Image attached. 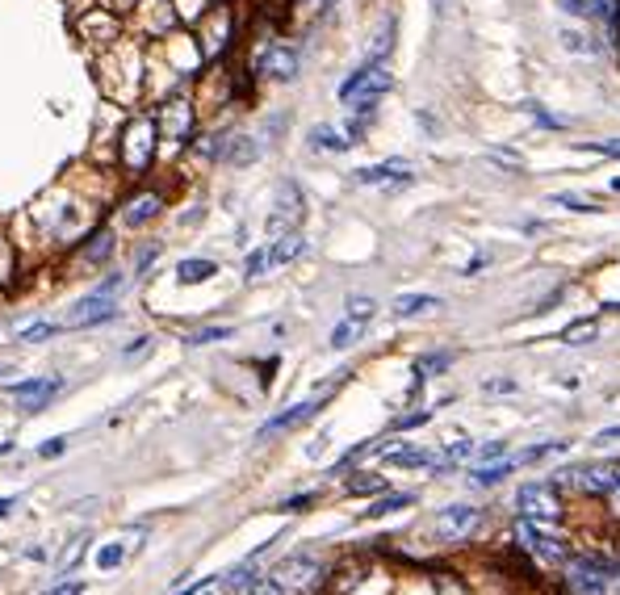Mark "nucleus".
I'll return each instance as SVG.
<instances>
[{"label":"nucleus","instance_id":"393cba45","mask_svg":"<svg viewBox=\"0 0 620 595\" xmlns=\"http://www.w3.org/2000/svg\"><path fill=\"white\" fill-rule=\"evenodd\" d=\"M110 252H113V236H110V231H101V236L88 239V248H84V260H88V264H101L105 256H110Z\"/></svg>","mask_w":620,"mask_h":595},{"label":"nucleus","instance_id":"79ce46f5","mask_svg":"<svg viewBox=\"0 0 620 595\" xmlns=\"http://www.w3.org/2000/svg\"><path fill=\"white\" fill-rule=\"evenodd\" d=\"M63 453V441H51V444H42V457H59Z\"/></svg>","mask_w":620,"mask_h":595},{"label":"nucleus","instance_id":"9b49d317","mask_svg":"<svg viewBox=\"0 0 620 595\" xmlns=\"http://www.w3.org/2000/svg\"><path fill=\"white\" fill-rule=\"evenodd\" d=\"M260 76H269V80H293L298 76V51L293 46H269L260 59Z\"/></svg>","mask_w":620,"mask_h":595},{"label":"nucleus","instance_id":"7c9ffc66","mask_svg":"<svg viewBox=\"0 0 620 595\" xmlns=\"http://www.w3.org/2000/svg\"><path fill=\"white\" fill-rule=\"evenodd\" d=\"M59 327L55 323H29V327H21V340H29V344H38V340H51Z\"/></svg>","mask_w":620,"mask_h":595},{"label":"nucleus","instance_id":"0eeeda50","mask_svg":"<svg viewBox=\"0 0 620 595\" xmlns=\"http://www.w3.org/2000/svg\"><path fill=\"white\" fill-rule=\"evenodd\" d=\"M59 390H63V382H59V377H29V382H17V386H9V394L17 399V407H21V411H42V407L55 399Z\"/></svg>","mask_w":620,"mask_h":595},{"label":"nucleus","instance_id":"37998d69","mask_svg":"<svg viewBox=\"0 0 620 595\" xmlns=\"http://www.w3.org/2000/svg\"><path fill=\"white\" fill-rule=\"evenodd\" d=\"M51 595H80V583H63V587H55Z\"/></svg>","mask_w":620,"mask_h":595},{"label":"nucleus","instance_id":"5701e85b","mask_svg":"<svg viewBox=\"0 0 620 595\" xmlns=\"http://www.w3.org/2000/svg\"><path fill=\"white\" fill-rule=\"evenodd\" d=\"M511 466H516V461H499V466H478V470L469 474V483H474V486H495V483H503V478L511 474Z\"/></svg>","mask_w":620,"mask_h":595},{"label":"nucleus","instance_id":"4c0bfd02","mask_svg":"<svg viewBox=\"0 0 620 595\" xmlns=\"http://www.w3.org/2000/svg\"><path fill=\"white\" fill-rule=\"evenodd\" d=\"M558 206H570V210H599V206L591 202V197H570V194L558 197Z\"/></svg>","mask_w":620,"mask_h":595},{"label":"nucleus","instance_id":"aec40b11","mask_svg":"<svg viewBox=\"0 0 620 595\" xmlns=\"http://www.w3.org/2000/svg\"><path fill=\"white\" fill-rule=\"evenodd\" d=\"M587 13L599 17V21L608 26V34H620V0H591Z\"/></svg>","mask_w":620,"mask_h":595},{"label":"nucleus","instance_id":"a19ab883","mask_svg":"<svg viewBox=\"0 0 620 595\" xmlns=\"http://www.w3.org/2000/svg\"><path fill=\"white\" fill-rule=\"evenodd\" d=\"M612 441H620V428H604L595 436V444H612Z\"/></svg>","mask_w":620,"mask_h":595},{"label":"nucleus","instance_id":"ea45409f","mask_svg":"<svg viewBox=\"0 0 620 595\" xmlns=\"http://www.w3.org/2000/svg\"><path fill=\"white\" fill-rule=\"evenodd\" d=\"M503 449H508L503 441H491V444H483V449H478V457H483V461H491V457H499Z\"/></svg>","mask_w":620,"mask_h":595},{"label":"nucleus","instance_id":"f257e3e1","mask_svg":"<svg viewBox=\"0 0 620 595\" xmlns=\"http://www.w3.org/2000/svg\"><path fill=\"white\" fill-rule=\"evenodd\" d=\"M269 579L277 583L281 595H310L318 583H323V566H318L310 554H293V558H285Z\"/></svg>","mask_w":620,"mask_h":595},{"label":"nucleus","instance_id":"6e6552de","mask_svg":"<svg viewBox=\"0 0 620 595\" xmlns=\"http://www.w3.org/2000/svg\"><path fill=\"white\" fill-rule=\"evenodd\" d=\"M118 315V306H113L110 293H88V298H80V302L68 310V327H93V323H105V318Z\"/></svg>","mask_w":620,"mask_h":595},{"label":"nucleus","instance_id":"c85d7f7f","mask_svg":"<svg viewBox=\"0 0 620 595\" xmlns=\"http://www.w3.org/2000/svg\"><path fill=\"white\" fill-rule=\"evenodd\" d=\"M566 449V441H545V444H537V449H524L516 461H541V457H550V453H562Z\"/></svg>","mask_w":620,"mask_h":595},{"label":"nucleus","instance_id":"4468645a","mask_svg":"<svg viewBox=\"0 0 620 595\" xmlns=\"http://www.w3.org/2000/svg\"><path fill=\"white\" fill-rule=\"evenodd\" d=\"M256 155H260V152H256V143L244 139V135H235V139H222V147H219V160H222V164H235V168L252 164Z\"/></svg>","mask_w":620,"mask_h":595},{"label":"nucleus","instance_id":"ddd939ff","mask_svg":"<svg viewBox=\"0 0 620 595\" xmlns=\"http://www.w3.org/2000/svg\"><path fill=\"white\" fill-rule=\"evenodd\" d=\"M164 210V194H138V197H130V206H126V222L130 227H143V222H152L155 214Z\"/></svg>","mask_w":620,"mask_h":595},{"label":"nucleus","instance_id":"4be33fe9","mask_svg":"<svg viewBox=\"0 0 620 595\" xmlns=\"http://www.w3.org/2000/svg\"><path fill=\"white\" fill-rule=\"evenodd\" d=\"M411 503H415V495H382L377 503H369V508H365V516H369V520H377V516L402 512V508H411Z\"/></svg>","mask_w":620,"mask_h":595},{"label":"nucleus","instance_id":"a211bd4d","mask_svg":"<svg viewBox=\"0 0 620 595\" xmlns=\"http://www.w3.org/2000/svg\"><path fill=\"white\" fill-rule=\"evenodd\" d=\"M214 273H219V269H214V260H180V269H177L180 285H197V281H210Z\"/></svg>","mask_w":620,"mask_h":595},{"label":"nucleus","instance_id":"58836bf2","mask_svg":"<svg viewBox=\"0 0 620 595\" xmlns=\"http://www.w3.org/2000/svg\"><path fill=\"white\" fill-rule=\"evenodd\" d=\"M315 495H293V499H285L281 503V512H306V503H310Z\"/></svg>","mask_w":620,"mask_h":595},{"label":"nucleus","instance_id":"c756f323","mask_svg":"<svg viewBox=\"0 0 620 595\" xmlns=\"http://www.w3.org/2000/svg\"><path fill=\"white\" fill-rule=\"evenodd\" d=\"M390 46H394V21H386V26H382V34H377V42H373V55L369 59H386Z\"/></svg>","mask_w":620,"mask_h":595},{"label":"nucleus","instance_id":"2eb2a0df","mask_svg":"<svg viewBox=\"0 0 620 595\" xmlns=\"http://www.w3.org/2000/svg\"><path fill=\"white\" fill-rule=\"evenodd\" d=\"M474 453V441H453V444H444V453H432V461H427V470H453L457 461H466V457Z\"/></svg>","mask_w":620,"mask_h":595},{"label":"nucleus","instance_id":"f704fd0d","mask_svg":"<svg viewBox=\"0 0 620 595\" xmlns=\"http://www.w3.org/2000/svg\"><path fill=\"white\" fill-rule=\"evenodd\" d=\"M269 269H273V256H269V248L252 252V260H248V277H264Z\"/></svg>","mask_w":620,"mask_h":595},{"label":"nucleus","instance_id":"b1692460","mask_svg":"<svg viewBox=\"0 0 620 595\" xmlns=\"http://www.w3.org/2000/svg\"><path fill=\"white\" fill-rule=\"evenodd\" d=\"M360 332H365V323H357V318H344V323L331 332V348H352Z\"/></svg>","mask_w":620,"mask_h":595},{"label":"nucleus","instance_id":"39448f33","mask_svg":"<svg viewBox=\"0 0 620 595\" xmlns=\"http://www.w3.org/2000/svg\"><path fill=\"white\" fill-rule=\"evenodd\" d=\"M516 545H520L524 554L541 558V562H566V545L558 537H550V533H541L533 520H516Z\"/></svg>","mask_w":620,"mask_h":595},{"label":"nucleus","instance_id":"dca6fc26","mask_svg":"<svg viewBox=\"0 0 620 595\" xmlns=\"http://www.w3.org/2000/svg\"><path fill=\"white\" fill-rule=\"evenodd\" d=\"M310 147H315V152H348L352 139H348L344 130H335V126H315V130H310Z\"/></svg>","mask_w":620,"mask_h":595},{"label":"nucleus","instance_id":"f03ea898","mask_svg":"<svg viewBox=\"0 0 620 595\" xmlns=\"http://www.w3.org/2000/svg\"><path fill=\"white\" fill-rule=\"evenodd\" d=\"M566 579L579 595H608V583L620 579V566L604 562V558H575L566 566Z\"/></svg>","mask_w":620,"mask_h":595},{"label":"nucleus","instance_id":"412c9836","mask_svg":"<svg viewBox=\"0 0 620 595\" xmlns=\"http://www.w3.org/2000/svg\"><path fill=\"white\" fill-rule=\"evenodd\" d=\"M386 461L390 466H402V470H419V466L432 461V453H427V449H390Z\"/></svg>","mask_w":620,"mask_h":595},{"label":"nucleus","instance_id":"20e7f679","mask_svg":"<svg viewBox=\"0 0 620 595\" xmlns=\"http://www.w3.org/2000/svg\"><path fill=\"white\" fill-rule=\"evenodd\" d=\"M516 508H520V516L533 520V525H553V520L562 516V503H558L553 483H524L520 495H516Z\"/></svg>","mask_w":620,"mask_h":595},{"label":"nucleus","instance_id":"a18cd8bd","mask_svg":"<svg viewBox=\"0 0 620 595\" xmlns=\"http://www.w3.org/2000/svg\"><path fill=\"white\" fill-rule=\"evenodd\" d=\"M194 595H214V583H202V587H197Z\"/></svg>","mask_w":620,"mask_h":595},{"label":"nucleus","instance_id":"1a4fd4ad","mask_svg":"<svg viewBox=\"0 0 620 595\" xmlns=\"http://www.w3.org/2000/svg\"><path fill=\"white\" fill-rule=\"evenodd\" d=\"M415 172L407 160H386V164H369L357 168V185H386V189H399V185H411Z\"/></svg>","mask_w":620,"mask_h":595},{"label":"nucleus","instance_id":"6ab92c4d","mask_svg":"<svg viewBox=\"0 0 620 595\" xmlns=\"http://www.w3.org/2000/svg\"><path fill=\"white\" fill-rule=\"evenodd\" d=\"M302 248H306V239L290 231V236H281L273 248H269V256H273V264H290L293 256H302Z\"/></svg>","mask_w":620,"mask_h":595},{"label":"nucleus","instance_id":"bb28decb","mask_svg":"<svg viewBox=\"0 0 620 595\" xmlns=\"http://www.w3.org/2000/svg\"><path fill=\"white\" fill-rule=\"evenodd\" d=\"M449 365H453V352H432V357H424L415 365V377H427L432 369H449Z\"/></svg>","mask_w":620,"mask_h":595},{"label":"nucleus","instance_id":"f8f14e48","mask_svg":"<svg viewBox=\"0 0 620 595\" xmlns=\"http://www.w3.org/2000/svg\"><path fill=\"white\" fill-rule=\"evenodd\" d=\"M566 483L583 486L591 495H604V491H616V470H608V466H583V470H566Z\"/></svg>","mask_w":620,"mask_h":595},{"label":"nucleus","instance_id":"e433bc0d","mask_svg":"<svg viewBox=\"0 0 620 595\" xmlns=\"http://www.w3.org/2000/svg\"><path fill=\"white\" fill-rule=\"evenodd\" d=\"M239 595H281V591H277L273 579H256V583H248V587H244Z\"/></svg>","mask_w":620,"mask_h":595},{"label":"nucleus","instance_id":"72a5a7b5","mask_svg":"<svg viewBox=\"0 0 620 595\" xmlns=\"http://www.w3.org/2000/svg\"><path fill=\"white\" fill-rule=\"evenodd\" d=\"M219 340H231V327H202L197 335H189V344H219Z\"/></svg>","mask_w":620,"mask_h":595},{"label":"nucleus","instance_id":"9d476101","mask_svg":"<svg viewBox=\"0 0 620 595\" xmlns=\"http://www.w3.org/2000/svg\"><path fill=\"white\" fill-rule=\"evenodd\" d=\"M318 407H323V399H306V402H293L290 411H281V416H273L269 424L260 428V441H269V436H281V432H293L298 424H306V419L318 416Z\"/></svg>","mask_w":620,"mask_h":595},{"label":"nucleus","instance_id":"7ed1b4c3","mask_svg":"<svg viewBox=\"0 0 620 595\" xmlns=\"http://www.w3.org/2000/svg\"><path fill=\"white\" fill-rule=\"evenodd\" d=\"M390 88V68L386 59H369L360 71H352L344 84H340V101H377Z\"/></svg>","mask_w":620,"mask_h":595},{"label":"nucleus","instance_id":"c9c22d12","mask_svg":"<svg viewBox=\"0 0 620 595\" xmlns=\"http://www.w3.org/2000/svg\"><path fill=\"white\" fill-rule=\"evenodd\" d=\"M427 419H432V411H411V416H399V419H394V428L407 432V428H419V424H427Z\"/></svg>","mask_w":620,"mask_h":595},{"label":"nucleus","instance_id":"2f4dec72","mask_svg":"<svg viewBox=\"0 0 620 595\" xmlns=\"http://www.w3.org/2000/svg\"><path fill=\"white\" fill-rule=\"evenodd\" d=\"M595 335V318H583V323H575L570 332H566V344H587Z\"/></svg>","mask_w":620,"mask_h":595},{"label":"nucleus","instance_id":"473e14b6","mask_svg":"<svg viewBox=\"0 0 620 595\" xmlns=\"http://www.w3.org/2000/svg\"><path fill=\"white\" fill-rule=\"evenodd\" d=\"M122 558H126L122 545H105V550H97V566L101 570H113V566H122Z\"/></svg>","mask_w":620,"mask_h":595},{"label":"nucleus","instance_id":"a878e982","mask_svg":"<svg viewBox=\"0 0 620 595\" xmlns=\"http://www.w3.org/2000/svg\"><path fill=\"white\" fill-rule=\"evenodd\" d=\"M348 491H352V495H373V491H386V478H382V474H360V478L348 483Z\"/></svg>","mask_w":620,"mask_h":595},{"label":"nucleus","instance_id":"cd10ccee","mask_svg":"<svg viewBox=\"0 0 620 595\" xmlns=\"http://www.w3.org/2000/svg\"><path fill=\"white\" fill-rule=\"evenodd\" d=\"M373 298H365V293H357V298H348V318H357V323H365V318H373Z\"/></svg>","mask_w":620,"mask_h":595},{"label":"nucleus","instance_id":"423d86ee","mask_svg":"<svg viewBox=\"0 0 620 595\" xmlns=\"http://www.w3.org/2000/svg\"><path fill=\"white\" fill-rule=\"evenodd\" d=\"M478 525H483V512H478V508L453 503V508H444V512L436 516V537L441 541H466Z\"/></svg>","mask_w":620,"mask_h":595},{"label":"nucleus","instance_id":"c03bdc74","mask_svg":"<svg viewBox=\"0 0 620 595\" xmlns=\"http://www.w3.org/2000/svg\"><path fill=\"white\" fill-rule=\"evenodd\" d=\"M13 512V499H0V516H9Z\"/></svg>","mask_w":620,"mask_h":595},{"label":"nucleus","instance_id":"f3484780","mask_svg":"<svg viewBox=\"0 0 620 595\" xmlns=\"http://www.w3.org/2000/svg\"><path fill=\"white\" fill-rule=\"evenodd\" d=\"M432 306H441L432 293H402V298H394V315L399 318H411V315H424V310H432Z\"/></svg>","mask_w":620,"mask_h":595}]
</instances>
